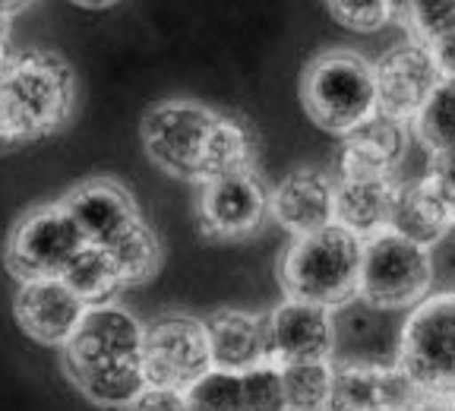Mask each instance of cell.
Wrapping results in <instances>:
<instances>
[{"instance_id":"1","label":"cell","mask_w":455,"mask_h":411,"mask_svg":"<svg viewBox=\"0 0 455 411\" xmlns=\"http://www.w3.org/2000/svg\"><path fill=\"white\" fill-rule=\"evenodd\" d=\"M146 326L117 304H89L67 339V374L99 405H133L146 390Z\"/></svg>"},{"instance_id":"2","label":"cell","mask_w":455,"mask_h":411,"mask_svg":"<svg viewBox=\"0 0 455 411\" xmlns=\"http://www.w3.org/2000/svg\"><path fill=\"white\" fill-rule=\"evenodd\" d=\"M73 73L54 54H13L0 73V142H28L54 133L70 117Z\"/></svg>"},{"instance_id":"3","label":"cell","mask_w":455,"mask_h":411,"mask_svg":"<svg viewBox=\"0 0 455 411\" xmlns=\"http://www.w3.org/2000/svg\"><path fill=\"white\" fill-rule=\"evenodd\" d=\"M363 238L351 228L329 222L310 234H298L284 250L282 285L291 298L341 307L357 298Z\"/></svg>"},{"instance_id":"4","label":"cell","mask_w":455,"mask_h":411,"mask_svg":"<svg viewBox=\"0 0 455 411\" xmlns=\"http://www.w3.org/2000/svg\"><path fill=\"white\" fill-rule=\"evenodd\" d=\"M395 364L424 390V408H455V291L434 288L411 307Z\"/></svg>"},{"instance_id":"5","label":"cell","mask_w":455,"mask_h":411,"mask_svg":"<svg viewBox=\"0 0 455 411\" xmlns=\"http://www.w3.org/2000/svg\"><path fill=\"white\" fill-rule=\"evenodd\" d=\"M300 99L313 124L341 136L379 111L377 70L355 51H326L304 70Z\"/></svg>"},{"instance_id":"6","label":"cell","mask_w":455,"mask_h":411,"mask_svg":"<svg viewBox=\"0 0 455 411\" xmlns=\"http://www.w3.org/2000/svg\"><path fill=\"white\" fill-rule=\"evenodd\" d=\"M434 291V254L420 241H411L395 228L363 238L361 285L357 298L377 310L414 307Z\"/></svg>"},{"instance_id":"7","label":"cell","mask_w":455,"mask_h":411,"mask_svg":"<svg viewBox=\"0 0 455 411\" xmlns=\"http://www.w3.org/2000/svg\"><path fill=\"white\" fill-rule=\"evenodd\" d=\"M85 234L70 213L60 206H38L16 222L7 244V266L13 276L44 278L64 276L70 260L85 247Z\"/></svg>"},{"instance_id":"8","label":"cell","mask_w":455,"mask_h":411,"mask_svg":"<svg viewBox=\"0 0 455 411\" xmlns=\"http://www.w3.org/2000/svg\"><path fill=\"white\" fill-rule=\"evenodd\" d=\"M219 114L196 101H162L142 117L146 156L168 174L196 181L203 146Z\"/></svg>"},{"instance_id":"9","label":"cell","mask_w":455,"mask_h":411,"mask_svg":"<svg viewBox=\"0 0 455 411\" xmlns=\"http://www.w3.org/2000/svg\"><path fill=\"white\" fill-rule=\"evenodd\" d=\"M209 367H212V351H209L206 323L184 313H171L146 329V345H142L146 383L187 390Z\"/></svg>"},{"instance_id":"10","label":"cell","mask_w":455,"mask_h":411,"mask_svg":"<svg viewBox=\"0 0 455 411\" xmlns=\"http://www.w3.org/2000/svg\"><path fill=\"white\" fill-rule=\"evenodd\" d=\"M269 199L272 193L266 190L253 168L209 178L199 190V225L209 238H221V241L247 238L272 213Z\"/></svg>"},{"instance_id":"11","label":"cell","mask_w":455,"mask_h":411,"mask_svg":"<svg viewBox=\"0 0 455 411\" xmlns=\"http://www.w3.org/2000/svg\"><path fill=\"white\" fill-rule=\"evenodd\" d=\"M373 70H377L379 111L408 124L414 121V114L424 108V101L443 83V70L436 64L434 48L427 42H418V38L389 48L373 64Z\"/></svg>"},{"instance_id":"12","label":"cell","mask_w":455,"mask_h":411,"mask_svg":"<svg viewBox=\"0 0 455 411\" xmlns=\"http://www.w3.org/2000/svg\"><path fill=\"white\" fill-rule=\"evenodd\" d=\"M269 351L275 364L329 361L335 351L332 307L291 298L269 313Z\"/></svg>"},{"instance_id":"13","label":"cell","mask_w":455,"mask_h":411,"mask_svg":"<svg viewBox=\"0 0 455 411\" xmlns=\"http://www.w3.org/2000/svg\"><path fill=\"white\" fill-rule=\"evenodd\" d=\"M424 390L398 364H392V367H383V364H339L332 374L329 408H424Z\"/></svg>"},{"instance_id":"14","label":"cell","mask_w":455,"mask_h":411,"mask_svg":"<svg viewBox=\"0 0 455 411\" xmlns=\"http://www.w3.org/2000/svg\"><path fill=\"white\" fill-rule=\"evenodd\" d=\"M85 301L60 276L26 278L16 294V319L36 342L67 345L85 313Z\"/></svg>"},{"instance_id":"15","label":"cell","mask_w":455,"mask_h":411,"mask_svg":"<svg viewBox=\"0 0 455 411\" xmlns=\"http://www.w3.org/2000/svg\"><path fill=\"white\" fill-rule=\"evenodd\" d=\"M411 146V124L386 111L341 133V174H395Z\"/></svg>"},{"instance_id":"16","label":"cell","mask_w":455,"mask_h":411,"mask_svg":"<svg viewBox=\"0 0 455 411\" xmlns=\"http://www.w3.org/2000/svg\"><path fill=\"white\" fill-rule=\"evenodd\" d=\"M64 209L76 219L83 228L89 244H111L114 238H121L133 222H140L136 203L117 181L95 178L79 184L76 190L67 193Z\"/></svg>"},{"instance_id":"17","label":"cell","mask_w":455,"mask_h":411,"mask_svg":"<svg viewBox=\"0 0 455 411\" xmlns=\"http://www.w3.org/2000/svg\"><path fill=\"white\" fill-rule=\"evenodd\" d=\"M272 219L298 238L335 222V181L323 171H294L272 190Z\"/></svg>"},{"instance_id":"18","label":"cell","mask_w":455,"mask_h":411,"mask_svg":"<svg viewBox=\"0 0 455 411\" xmlns=\"http://www.w3.org/2000/svg\"><path fill=\"white\" fill-rule=\"evenodd\" d=\"M389 228H395L398 234H405L411 241L434 247L455 228V203L430 181V174L405 181L395 187Z\"/></svg>"},{"instance_id":"19","label":"cell","mask_w":455,"mask_h":411,"mask_svg":"<svg viewBox=\"0 0 455 411\" xmlns=\"http://www.w3.org/2000/svg\"><path fill=\"white\" fill-rule=\"evenodd\" d=\"M395 187V174H341L335 184V222L361 238L389 228Z\"/></svg>"},{"instance_id":"20","label":"cell","mask_w":455,"mask_h":411,"mask_svg":"<svg viewBox=\"0 0 455 411\" xmlns=\"http://www.w3.org/2000/svg\"><path fill=\"white\" fill-rule=\"evenodd\" d=\"M209 351L215 367L250 370L272 361L269 351V319L250 317L241 310H221L206 319Z\"/></svg>"},{"instance_id":"21","label":"cell","mask_w":455,"mask_h":411,"mask_svg":"<svg viewBox=\"0 0 455 411\" xmlns=\"http://www.w3.org/2000/svg\"><path fill=\"white\" fill-rule=\"evenodd\" d=\"M253 136L243 124H237L235 117H215L209 140L203 146V158H199V174L196 181L219 178V174H231V171L253 168Z\"/></svg>"},{"instance_id":"22","label":"cell","mask_w":455,"mask_h":411,"mask_svg":"<svg viewBox=\"0 0 455 411\" xmlns=\"http://www.w3.org/2000/svg\"><path fill=\"white\" fill-rule=\"evenodd\" d=\"M108 256H111L114 270L121 285H133L149 278L158 270V260H162V244H158L156 231H152L146 222H133L121 238H114L111 244H105Z\"/></svg>"},{"instance_id":"23","label":"cell","mask_w":455,"mask_h":411,"mask_svg":"<svg viewBox=\"0 0 455 411\" xmlns=\"http://www.w3.org/2000/svg\"><path fill=\"white\" fill-rule=\"evenodd\" d=\"M64 278L85 304H105L114 291L121 288V278L114 270L111 256L101 244H85L76 256L70 260V266L64 270Z\"/></svg>"},{"instance_id":"24","label":"cell","mask_w":455,"mask_h":411,"mask_svg":"<svg viewBox=\"0 0 455 411\" xmlns=\"http://www.w3.org/2000/svg\"><path fill=\"white\" fill-rule=\"evenodd\" d=\"M278 367H282L284 405H288V408H294V411L329 408L335 364H329V361H294V364H278Z\"/></svg>"},{"instance_id":"25","label":"cell","mask_w":455,"mask_h":411,"mask_svg":"<svg viewBox=\"0 0 455 411\" xmlns=\"http://www.w3.org/2000/svg\"><path fill=\"white\" fill-rule=\"evenodd\" d=\"M411 133L424 142L427 152L452 149L455 146V79H443L434 95L424 101L411 121Z\"/></svg>"},{"instance_id":"26","label":"cell","mask_w":455,"mask_h":411,"mask_svg":"<svg viewBox=\"0 0 455 411\" xmlns=\"http://www.w3.org/2000/svg\"><path fill=\"white\" fill-rule=\"evenodd\" d=\"M187 408L206 411H243V370L209 367L203 376H196L184 390Z\"/></svg>"},{"instance_id":"27","label":"cell","mask_w":455,"mask_h":411,"mask_svg":"<svg viewBox=\"0 0 455 411\" xmlns=\"http://www.w3.org/2000/svg\"><path fill=\"white\" fill-rule=\"evenodd\" d=\"M398 22L411 32V38L434 44L455 32V0H411Z\"/></svg>"},{"instance_id":"28","label":"cell","mask_w":455,"mask_h":411,"mask_svg":"<svg viewBox=\"0 0 455 411\" xmlns=\"http://www.w3.org/2000/svg\"><path fill=\"white\" fill-rule=\"evenodd\" d=\"M243 405L247 411H278L284 405V386H282V367L275 361L256 364L243 370Z\"/></svg>"},{"instance_id":"29","label":"cell","mask_w":455,"mask_h":411,"mask_svg":"<svg viewBox=\"0 0 455 411\" xmlns=\"http://www.w3.org/2000/svg\"><path fill=\"white\" fill-rule=\"evenodd\" d=\"M332 16L355 32H377L392 20V0H326Z\"/></svg>"},{"instance_id":"30","label":"cell","mask_w":455,"mask_h":411,"mask_svg":"<svg viewBox=\"0 0 455 411\" xmlns=\"http://www.w3.org/2000/svg\"><path fill=\"white\" fill-rule=\"evenodd\" d=\"M434 254V288L455 291V228L430 247Z\"/></svg>"},{"instance_id":"31","label":"cell","mask_w":455,"mask_h":411,"mask_svg":"<svg viewBox=\"0 0 455 411\" xmlns=\"http://www.w3.org/2000/svg\"><path fill=\"white\" fill-rule=\"evenodd\" d=\"M133 408L180 411V408H187V396H184V390H174V386H152V383H146V390L136 396Z\"/></svg>"},{"instance_id":"32","label":"cell","mask_w":455,"mask_h":411,"mask_svg":"<svg viewBox=\"0 0 455 411\" xmlns=\"http://www.w3.org/2000/svg\"><path fill=\"white\" fill-rule=\"evenodd\" d=\"M427 174L455 203V146L452 149L430 152V162H427Z\"/></svg>"},{"instance_id":"33","label":"cell","mask_w":455,"mask_h":411,"mask_svg":"<svg viewBox=\"0 0 455 411\" xmlns=\"http://www.w3.org/2000/svg\"><path fill=\"white\" fill-rule=\"evenodd\" d=\"M430 48H434V57L443 70V79H455V32L446 38H440V42H434Z\"/></svg>"},{"instance_id":"34","label":"cell","mask_w":455,"mask_h":411,"mask_svg":"<svg viewBox=\"0 0 455 411\" xmlns=\"http://www.w3.org/2000/svg\"><path fill=\"white\" fill-rule=\"evenodd\" d=\"M26 4H28V0H0V10H4V13L13 16L16 10H22V7H26Z\"/></svg>"},{"instance_id":"35","label":"cell","mask_w":455,"mask_h":411,"mask_svg":"<svg viewBox=\"0 0 455 411\" xmlns=\"http://www.w3.org/2000/svg\"><path fill=\"white\" fill-rule=\"evenodd\" d=\"M0 42H10V13L0 10Z\"/></svg>"},{"instance_id":"36","label":"cell","mask_w":455,"mask_h":411,"mask_svg":"<svg viewBox=\"0 0 455 411\" xmlns=\"http://www.w3.org/2000/svg\"><path fill=\"white\" fill-rule=\"evenodd\" d=\"M408 4H411V0H392V16L398 20V16H402V10H405Z\"/></svg>"},{"instance_id":"37","label":"cell","mask_w":455,"mask_h":411,"mask_svg":"<svg viewBox=\"0 0 455 411\" xmlns=\"http://www.w3.org/2000/svg\"><path fill=\"white\" fill-rule=\"evenodd\" d=\"M79 4H85V7H105V4H111V0H79Z\"/></svg>"}]
</instances>
